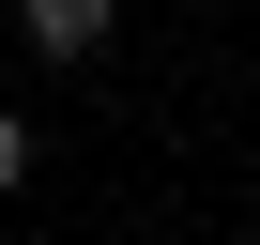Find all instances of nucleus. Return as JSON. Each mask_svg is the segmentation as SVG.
I'll return each instance as SVG.
<instances>
[{"mask_svg":"<svg viewBox=\"0 0 260 245\" xmlns=\"http://www.w3.org/2000/svg\"><path fill=\"white\" fill-rule=\"evenodd\" d=\"M16 31H31L46 62H92V46L122 31V0H16Z\"/></svg>","mask_w":260,"mask_h":245,"instance_id":"f257e3e1","label":"nucleus"},{"mask_svg":"<svg viewBox=\"0 0 260 245\" xmlns=\"http://www.w3.org/2000/svg\"><path fill=\"white\" fill-rule=\"evenodd\" d=\"M0 184H31V122L16 107H0Z\"/></svg>","mask_w":260,"mask_h":245,"instance_id":"f03ea898","label":"nucleus"}]
</instances>
